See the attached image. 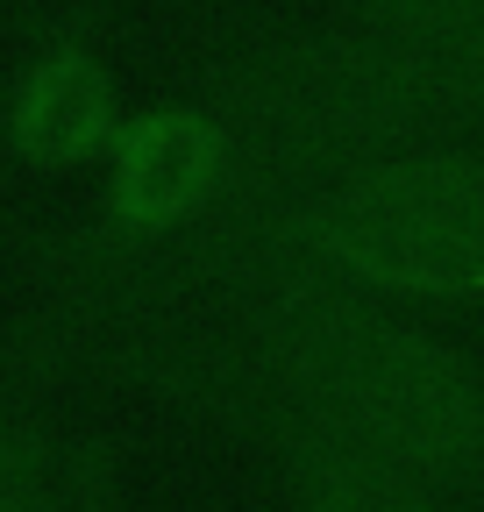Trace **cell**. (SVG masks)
Segmentation results:
<instances>
[{"label":"cell","instance_id":"277c9868","mask_svg":"<svg viewBox=\"0 0 484 512\" xmlns=\"http://www.w3.org/2000/svg\"><path fill=\"white\" fill-rule=\"evenodd\" d=\"M214 399H228L235 427L257 441V456H264L285 512H449V491L399 470L392 456H378V448L321 427L314 413L285 406L271 384H257L235 356L221 370Z\"/></svg>","mask_w":484,"mask_h":512},{"label":"cell","instance_id":"3957f363","mask_svg":"<svg viewBox=\"0 0 484 512\" xmlns=\"http://www.w3.org/2000/svg\"><path fill=\"white\" fill-rule=\"evenodd\" d=\"M107 192L100 214L121 242L136 249H171L200 228H214L235 192H242V157H235V128L221 107H143L107 150Z\"/></svg>","mask_w":484,"mask_h":512},{"label":"cell","instance_id":"5b68a950","mask_svg":"<svg viewBox=\"0 0 484 512\" xmlns=\"http://www.w3.org/2000/svg\"><path fill=\"white\" fill-rule=\"evenodd\" d=\"M121 128H129V114H121L107 64L93 50H72V43L43 50L8 93V136L22 150V164H36V171L107 164Z\"/></svg>","mask_w":484,"mask_h":512},{"label":"cell","instance_id":"6da1fadb","mask_svg":"<svg viewBox=\"0 0 484 512\" xmlns=\"http://www.w3.org/2000/svg\"><path fill=\"white\" fill-rule=\"evenodd\" d=\"M235 363L435 491H484V363L413 306L307 271H264L235 285Z\"/></svg>","mask_w":484,"mask_h":512},{"label":"cell","instance_id":"7a4b0ae2","mask_svg":"<svg viewBox=\"0 0 484 512\" xmlns=\"http://www.w3.org/2000/svg\"><path fill=\"white\" fill-rule=\"evenodd\" d=\"M193 285L307 271L392 306H484V150L435 143L356 164L292 200L228 214L157 249Z\"/></svg>","mask_w":484,"mask_h":512},{"label":"cell","instance_id":"8992f818","mask_svg":"<svg viewBox=\"0 0 484 512\" xmlns=\"http://www.w3.org/2000/svg\"><path fill=\"white\" fill-rule=\"evenodd\" d=\"M0 512H86L43 448L0 441Z\"/></svg>","mask_w":484,"mask_h":512}]
</instances>
